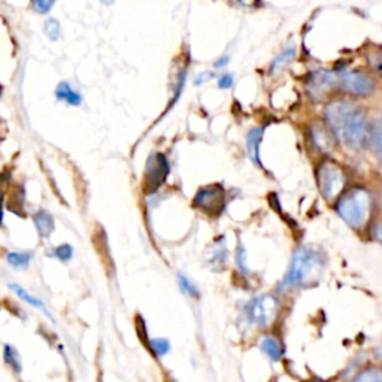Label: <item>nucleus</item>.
<instances>
[{
    "label": "nucleus",
    "mask_w": 382,
    "mask_h": 382,
    "mask_svg": "<svg viewBox=\"0 0 382 382\" xmlns=\"http://www.w3.org/2000/svg\"><path fill=\"white\" fill-rule=\"evenodd\" d=\"M351 382H382V369L368 368L365 370H361Z\"/></svg>",
    "instance_id": "19"
},
{
    "label": "nucleus",
    "mask_w": 382,
    "mask_h": 382,
    "mask_svg": "<svg viewBox=\"0 0 382 382\" xmlns=\"http://www.w3.org/2000/svg\"><path fill=\"white\" fill-rule=\"evenodd\" d=\"M336 212L352 229H361L370 212V196L365 188H354L336 203Z\"/></svg>",
    "instance_id": "3"
},
{
    "label": "nucleus",
    "mask_w": 382,
    "mask_h": 382,
    "mask_svg": "<svg viewBox=\"0 0 382 382\" xmlns=\"http://www.w3.org/2000/svg\"><path fill=\"white\" fill-rule=\"evenodd\" d=\"M312 139H314V143L321 151H330L332 147H333L332 136L329 134V132H327V130L320 129V127H315V129L312 130Z\"/></svg>",
    "instance_id": "16"
},
{
    "label": "nucleus",
    "mask_w": 382,
    "mask_h": 382,
    "mask_svg": "<svg viewBox=\"0 0 382 382\" xmlns=\"http://www.w3.org/2000/svg\"><path fill=\"white\" fill-rule=\"evenodd\" d=\"M294 54H296V50H294V48H290L288 51H284L283 54H281L279 57H277V59H275L274 65H272V69L277 70V69H279V68L285 66L287 63H288L291 59L294 57Z\"/></svg>",
    "instance_id": "25"
},
{
    "label": "nucleus",
    "mask_w": 382,
    "mask_h": 382,
    "mask_svg": "<svg viewBox=\"0 0 382 382\" xmlns=\"http://www.w3.org/2000/svg\"><path fill=\"white\" fill-rule=\"evenodd\" d=\"M168 175H169L168 159L160 152L152 154L147 163V170H145V185H147L148 191H156L159 187H161L163 183L166 181Z\"/></svg>",
    "instance_id": "8"
},
{
    "label": "nucleus",
    "mask_w": 382,
    "mask_h": 382,
    "mask_svg": "<svg viewBox=\"0 0 382 382\" xmlns=\"http://www.w3.org/2000/svg\"><path fill=\"white\" fill-rule=\"evenodd\" d=\"M374 238H375V241H378L382 245V220L378 221L374 227Z\"/></svg>",
    "instance_id": "29"
},
{
    "label": "nucleus",
    "mask_w": 382,
    "mask_h": 382,
    "mask_svg": "<svg viewBox=\"0 0 382 382\" xmlns=\"http://www.w3.org/2000/svg\"><path fill=\"white\" fill-rule=\"evenodd\" d=\"M33 223L36 225V230L39 232L41 238H48L54 232V218L45 209H39L38 212L33 215Z\"/></svg>",
    "instance_id": "12"
},
{
    "label": "nucleus",
    "mask_w": 382,
    "mask_h": 382,
    "mask_svg": "<svg viewBox=\"0 0 382 382\" xmlns=\"http://www.w3.org/2000/svg\"><path fill=\"white\" fill-rule=\"evenodd\" d=\"M341 84L345 92L357 97H369L375 93L376 88L375 81L365 72L359 70L343 72L341 75Z\"/></svg>",
    "instance_id": "6"
},
{
    "label": "nucleus",
    "mask_w": 382,
    "mask_h": 382,
    "mask_svg": "<svg viewBox=\"0 0 382 382\" xmlns=\"http://www.w3.org/2000/svg\"><path fill=\"white\" fill-rule=\"evenodd\" d=\"M263 133L265 130L263 129H252L250 130L247 136V151H248V157L252 163H256L257 166H261L260 163V143L263 139Z\"/></svg>",
    "instance_id": "10"
},
{
    "label": "nucleus",
    "mask_w": 382,
    "mask_h": 382,
    "mask_svg": "<svg viewBox=\"0 0 382 382\" xmlns=\"http://www.w3.org/2000/svg\"><path fill=\"white\" fill-rule=\"evenodd\" d=\"M6 261L15 269H26L29 268L32 261V254L30 252H8L6 254Z\"/></svg>",
    "instance_id": "17"
},
{
    "label": "nucleus",
    "mask_w": 382,
    "mask_h": 382,
    "mask_svg": "<svg viewBox=\"0 0 382 382\" xmlns=\"http://www.w3.org/2000/svg\"><path fill=\"white\" fill-rule=\"evenodd\" d=\"M323 272V257L315 250L300 247L294 251L290 269L285 274L281 288L306 287L318 279Z\"/></svg>",
    "instance_id": "2"
},
{
    "label": "nucleus",
    "mask_w": 382,
    "mask_h": 382,
    "mask_svg": "<svg viewBox=\"0 0 382 382\" xmlns=\"http://www.w3.org/2000/svg\"><path fill=\"white\" fill-rule=\"evenodd\" d=\"M43 30L50 41H57L60 38V24L57 20H54V18H50V20L45 21Z\"/></svg>",
    "instance_id": "22"
},
{
    "label": "nucleus",
    "mask_w": 382,
    "mask_h": 382,
    "mask_svg": "<svg viewBox=\"0 0 382 382\" xmlns=\"http://www.w3.org/2000/svg\"><path fill=\"white\" fill-rule=\"evenodd\" d=\"M325 123L338 141L350 150L361 151L372 145V125L366 114L348 100H338L325 108Z\"/></svg>",
    "instance_id": "1"
},
{
    "label": "nucleus",
    "mask_w": 382,
    "mask_h": 382,
    "mask_svg": "<svg viewBox=\"0 0 382 382\" xmlns=\"http://www.w3.org/2000/svg\"><path fill=\"white\" fill-rule=\"evenodd\" d=\"M316 181L321 194L327 200H333L339 196L345 185V175L336 163L324 161L316 170Z\"/></svg>",
    "instance_id": "4"
},
{
    "label": "nucleus",
    "mask_w": 382,
    "mask_h": 382,
    "mask_svg": "<svg viewBox=\"0 0 382 382\" xmlns=\"http://www.w3.org/2000/svg\"><path fill=\"white\" fill-rule=\"evenodd\" d=\"M336 77L332 72L316 70L308 81V93L314 99H321L327 93H330L336 86Z\"/></svg>",
    "instance_id": "9"
},
{
    "label": "nucleus",
    "mask_w": 382,
    "mask_h": 382,
    "mask_svg": "<svg viewBox=\"0 0 382 382\" xmlns=\"http://www.w3.org/2000/svg\"><path fill=\"white\" fill-rule=\"evenodd\" d=\"M169 382H177V381H175V379H170V381H169Z\"/></svg>",
    "instance_id": "33"
},
{
    "label": "nucleus",
    "mask_w": 382,
    "mask_h": 382,
    "mask_svg": "<svg viewBox=\"0 0 382 382\" xmlns=\"http://www.w3.org/2000/svg\"><path fill=\"white\" fill-rule=\"evenodd\" d=\"M245 261H247V254H245V250L241 247L238 248V252H236V265H238V269L242 272L243 275L248 274V268L245 265Z\"/></svg>",
    "instance_id": "27"
},
{
    "label": "nucleus",
    "mask_w": 382,
    "mask_h": 382,
    "mask_svg": "<svg viewBox=\"0 0 382 382\" xmlns=\"http://www.w3.org/2000/svg\"><path fill=\"white\" fill-rule=\"evenodd\" d=\"M54 256L61 261H69L72 257H74V248H72L69 243H63L54 250Z\"/></svg>",
    "instance_id": "24"
},
{
    "label": "nucleus",
    "mask_w": 382,
    "mask_h": 382,
    "mask_svg": "<svg viewBox=\"0 0 382 382\" xmlns=\"http://www.w3.org/2000/svg\"><path fill=\"white\" fill-rule=\"evenodd\" d=\"M218 86H220V88H230L233 86V77L227 74L223 75L220 81H218Z\"/></svg>",
    "instance_id": "28"
},
{
    "label": "nucleus",
    "mask_w": 382,
    "mask_h": 382,
    "mask_svg": "<svg viewBox=\"0 0 382 382\" xmlns=\"http://www.w3.org/2000/svg\"><path fill=\"white\" fill-rule=\"evenodd\" d=\"M102 3H105V5H111V3H114V0H102Z\"/></svg>",
    "instance_id": "31"
},
{
    "label": "nucleus",
    "mask_w": 382,
    "mask_h": 382,
    "mask_svg": "<svg viewBox=\"0 0 382 382\" xmlns=\"http://www.w3.org/2000/svg\"><path fill=\"white\" fill-rule=\"evenodd\" d=\"M279 302L275 296L265 294L256 297L247 308L248 321L251 324H257L261 327H268L274 323L278 314Z\"/></svg>",
    "instance_id": "5"
},
{
    "label": "nucleus",
    "mask_w": 382,
    "mask_h": 382,
    "mask_svg": "<svg viewBox=\"0 0 382 382\" xmlns=\"http://www.w3.org/2000/svg\"><path fill=\"white\" fill-rule=\"evenodd\" d=\"M193 205L205 212L212 215L220 214L225 205V191L221 185H209L194 196Z\"/></svg>",
    "instance_id": "7"
},
{
    "label": "nucleus",
    "mask_w": 382,
    "mask_h": 382,
    "mask_svg": "<svg viewBox=\"0 0 382 382\" xmlns=\"http://www.w3.org/2000/svg\"><path fill=\"white\" fill-rule=\"evenodd\" d=\"M151 348L157 357H163L170 351V343L165 338H156L151 341Z\"/></svg>",
    "instance_id": "21"
},
{
    "label": "nucleus",
    "mask_w": 382,
    "mask_h": 382,
    "mask_svg": "<svg viewBox=\"0 0 382 382\" xmlns=\"http://www.w3.org/2000/svg\"><path fill=\"white\" fill-rule=\"evenodd\" d=\"M54 3H56V0H33V8L39 14H47L51 11Z\"/></svg>",
    "instance_id": "26"
},
{
    "label": "nucleus",
    "mask_w": 382,
    "mask_h": 382,
    "mask_svg": "<svg viewBox=\"0 0 382 382\" xmlns=\"http://www.w3.org/2000/svg\"><path fill=\"white\" fill-rule=\"evenodd\" d=\"M379 72L382 74V61H381V66H379Z\"/></svg>",
    "instance_id": "32"
},
{
    "label": "nucleus",
    "mask_w": 382,
    "mask_h": 382,
    "mask_svg": "<svg viewBox=\"0 0 382 382\" xmlns=\"http://www.w3.org/2000/svg\"><path fill=\"white\" fill-rule=\"evenodd\" d=\"M260 348L272 361H279L283 357V347L275 336H265L260 342Z\"/></svg>",
    "instance_id": "13"
},
{
    "label": "nucleus",
    "mask_w": 382,
    "mask_h": 382,
    "mask_svg": "<svg viewBox=\"0 0 382 382\" xmlns=\"http://www.w3.org/2000/svg\"><path fill=\"white\" fill-rule=\"evenodd\" d=\"M56 94H57L59 100H63V102H66L68 105L77 106L81 103V96L75 92V90H72L68 83L59 84L57 90H56Z\"/></svg>",
    "instance_id": "14"
},
{
    "label": "nucleus",
    "mask_w": 382,
    "mask_h": 382,
    "mask_svg": "<svg viewBox=\"0 0 382 382\" xmlns=\"http://www.w3.org/2000/svg\"><path fill=\"white\" fill-rule=\"evenodd\" d=\"M3 359L6 361V365L11 368L17 374H20L21 372V360L20 356H18V352L11 345H5V352H3Z\"/></svg>",
    "instance_id": "18"
},
{
    "label": "nucleus",
    "mask_w": 382,
    "mask_h": 382,
    "mask_svg": "<svg viewBox=\"0 0 382 382\" xmlns=\"http://www.w3.org/2000/svg\"><path fill=\"white\" fill-rule=\"evenodd\" d=\"M372 148H374L375 157L382 163V115L372 127Z\"/></svg>",
    "instance_id": "15"
},
{
    "label": "nucleus",
    "mask_w": 382,
    "mask_h": 382,
    "mask_svg": "<svg viewBox=\"0 0 382 382\" xmlns=\"http://www.w3.org/2000/svg\"><path fill=\"white\" fill-rule=\"evenodd\" d=\"M178 285H179L181 290H183V293L185 296H190V297H199L200 296L197 287L183 274L178 275Z\"/></svg>",
    "instance_id": "20"
},
{
    "label": "nucleus",
    "mask_w": 382,
    "mask_h": 382,
    "mask_svg": "<svg viewBox=\"0 0 382 382\" xmlns=\"http://www.w3.org/2000/svg\"><path fill=\"white\" fill-rule=\"evenodd\" d=\"M227 61H229V59H221V61H217V63H215V68H220V66L225 65Z\"/></svg>",
    "instance_id": "30"
},
{
    "label": "nucleus",
    "mask_w": 382,
    "mask_h": 382,
    "mask_svg": "<svg viewBox=\"0 0 382 382\" xmlns=\"http://www.w3.org/2000/svg\"><path fill=\"white\" fill-rule=\"evenodd\" d=\"M225 256H227L225 250L221 247V245H217L215 251H214V254H212V257L209 259V260H211V265H212L214 270L218 269V268H223V266H224ZM218 270H220V269H218Z\"/></svg>",
    "instance_id": "23"
},
{
    "label": "nucleus",
    "mask_w": 382,
    "mask_h": 382,
    "mask_svg": "<svg viewBox=\"0 0 382 382\" xmlns=\"http://www.w3.org/2000/svg\"><path fill=\"white\" fill-rule=\"evenodd\" d=\"M9 288H11V290H12V293H15L18 297H20V299L23 300V302H26L27 305H30V306H33V308H38L39 311H42L45 315H47V316L50 318V320L54 321V318L51 316V314H50V311L47 309V306H45V303L42 302L41 299L32 296V294L29 293V291L24 290L21 285H18V284H9Z\"/></svg>",
    "instance_id": "11"
}]
</instances>
